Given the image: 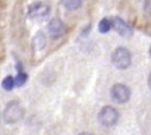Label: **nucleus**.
Here are the masks:
<instances>
[{
  "label": "nucleus",
  "mask_w": 151,
  "mask_h": 135,
  "mask_svg": "<svg viewBox=\"0 0 151 135\" xmlns=\"http://www.w3.org/2000/svg\"><path fill=\"white\" fill-rule=\"evenodd\" d=\"M110 61L116 69L125 70L131 65V54L126 48L119 47L112 53Z\"/></svg>",
  "instance_id": "nucleus-1"
},
{
  "label": "nucleus",
  "mask_w": 151,
  "mask_h": 135,
  "mask_svg": "<svg viewBox=\"0 0 151 135\" xmlns=\"http://www.w3.org/2000/svg\"><path fill=\"white\" fill-rule=\"evenodd\" d=\"M24 117V110L19 103L14 100L8 103L3 111V119L8 124H14L19 122Z\"/></svg>",
  "instance_id": "nucleus-2"
},
{
  "label": "nucleus",
  "mask_w": 151,
  "mask_h": 135,
  "mask_svg": "<svg viewBox=\"0 0 151 135\" xmlns=\"http://www.w3.org/2000/svg\"><path fill=\"white\" fill-rule=\"evenodd\" d=\"M119 114L117 110L110 105L101 108L98 114V120L101 126L110 128L115 126L119 120Z\"/></svg>",
  "instance_id": "nucleus-3"
},
{
  "label": "nucleus",
  "mask_w": 151,
  "mask_h": 135,
  "mask_svg": "<svg viewBox=\"0 0 151 135\" xmlns=\"http://www.w3.org/2000/svg\"><path fill=\"white\" fill-rule=\"evenodd\" d=\"M110 97L116 103L124 104L130 100L131 91L124 84L117 83L113 85L110 89Z\"/></svg>",
  "instance_id": "nucleus-4"
},
{
  "label": "nucleus",
  "mask_w": 151,
  "mask_h": 135,
  "mask_svg": "<svg viewBox=\"0 0 151 135\" xmlns=\"http://www.w3.org/2000/svg\"><path fill=\"white\" fill-rule=\"evenodd\" d=\"M111 27L119 35L124 38H130L133 35V29L130 25L119 17H115L111 21Z\"/></svg>",
  "instance_id": "nucleus-5"
},
{
  "label": "nucleus",
  "mask_w": 151,
  "mask_h": 135,
  "mask_svg": "<svg viewBox=\"0 0 151 135\" xmlns=\"http://www.w3.org/2000/svg\"><path fill=\"white\" fill-rule=\"evenodd\" d=\"M47 30L50 37L53 40H57L64 35L65 32V26L60 19L53 18L47 25Z\"/></svg>",
  "instance_id": "nucleus-6"
},
{
  "label": "nucleus",
  "mask_w": 151,
  "mask_h": 135,
  "mask_svg": "<svg viewBox=\"0 0 151 135\" xmlns=\"http://www.w3.org/2000/svg\"><path fill=\"white\" fill-rule=\"evenodd\" d=\"M50 8L42 2H36L32 4L28 8V15L31 18H44L48 16Z\"/></svg>",
  "instance_id": "nucleus-7"
},
{
  "label": "nucleus",
  "mask_w": 151,
  "mask_h": 135,
  "mask_svg": "<svg viewBox=\"0 0 151 135\" xmlns=\"http://www.w3.org/2000/svg\"><path fill=\"white\" fill-rule=\"evenodd\" d=\"M46 43H47V39H46L44 33L41 30L38 31L35 34L34 37H33V40H32L33 48L35 51H42L45 48Z\"/></svg>",
  "instance_id": "nucleus-8"
},
{
  "label": "nucleus",
  "mask_w": 151,
  "mask_h": 135,
  "mask_svg": "<svg viewBox=\"0 0 151 135\" xmlns=\"http://www.w3.org/2000/svg\"><path fill=\"white\" fill-rule=\"evenodd\" d=\"M16 69L18 74L17 77L14 78V83H15V86L21 87L26 83L28 79V75L23 71V67H17Z\"/></svg>",
  "instance_id": "nucleus-9"
},
{
  "label": "nucleus",
  "mask_w": 151,
  "mask_h": 135,
  "mask_svg": "<svg viewBox=\"0 0 151 135\" xmlns=\"http://www.w3.org/2000/svg\"><path fill=\"white\" fill-rule=\"evenodd\" d=\"M63 5L67 10L73 11L79 9L82 6V2L80 0H66L63 2Z\"/></svg>",
  "instance_id": "nucleus-10"
},
{
  "label": "nucleus",
  "mask_w": 151,
  "mask_h": 135,
  "mask_svg": "<svg viewBox=\"0 0 151 135\" xmlns=\"http://www.w3.org/2000/svg\"><path fill=\"white\" fill-rule=\"evenodd\" d=\"M2 88L6 91H11L14 89L15 86L14 83V78L12 76H7L4 78L1 83Z\"/></svg>",
  "instance_id": "nucleus-11"
},
{
  "label": "nucleus",
  "mask_w": 151,
  "mask_h": 135,
  "mask_svg": "<svg viewBox=\"0 0 151 135\" xmlns=\"http://www.w3.org/2000/svg\"><path fill=\"white\" fill-rule=\"evenodd\" d=\"M111 27V21L107 18H103L99 23L98 28L101 33H108Z\"/></svg>",
  "instance_id": "nucleus-12"
},
{
  "label": "nucleus",
  "mask_w": 151,
  "mask_h": 135,
  "mask_svg": "<svg viewBox=\"0 0 151 135\" xmlns=\"http://www.w3.org/2000/svg\"><path fill=\"white\" fill-rule=\"evenodd\" d=\"M91 31V25L89 24L88 25L85 26V27L82 29V31H81L80 33V36L82 37L85 38V37H87L88 35H89Z\"/></svg>",
  "instance_id": "nucleus-13"
},
{
  "label": "nucleus",
  "mask_w": 151,
  "mask_h": 135,
  "mask_svg": "<svg viewBox=\"0 0 151 135\" xmlns=\"http://www.w3.org/2000/svg\"><path fill=\"white\" fill-rule=\"evenodd\" d=\"M78 135H92V134L90 133H87V132H82V133L79 134Z\"/></svg>",
  "instance_id": "nucleus-14"
}]
</instances>
